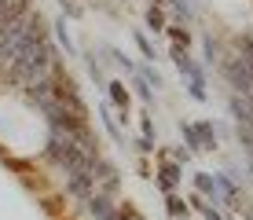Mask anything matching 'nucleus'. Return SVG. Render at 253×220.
<instances>
[{"label":"nucleus","mask_w":253,"mask_h":220,"mask_svg":"<svg viewBox=\"0 0 253 220\" xmlns=\"http://www.w3.org/2000/svg\"><path fill=\"white\" fill-rule=\"evenodd\" d=\"M51 70H55V48H51V41H48V30L37 26V30L22 41V48L0 66V77H4L7 85L26 88V85L37 81V77H48Z\"/></svg>","instance_id":"1"},{"label":"nucleus","mask_w":253,"mask_h":220,"mask_svg":"<svg viewBox=\"0 0 253 220\" xmlns=\"http://www.w3.org/2000/svg\"><path fill=\"white\" fill-rule=\"evenodd\" d=\"M44 158L55 165L59 173H66V176H70V173H81V169H92V162H95V158H88L70 136H63V132H55V129H51V136H48Z\"/></svg>","instance_id":"2"},{"label":"nucleus","mask_w":253,"mask_h":220,"mask_svg":"<svg viewBox=\"0 0 253 220\" xmlns=\"http://www.w3.org/2000/svg\"><path fill=\"white\" fill-rule=\"evenodd\" d=\"M220 63V74H224V81H228L239 95H250L253 99V66L250 63H242L239 55H228V59H216Z\"/></svg>","instance_id":"3"},{"label":"nucleus","mask_w":253,"mask_h":220,"mask_svg":"<svg viewBox=\"0 0 253 220\" xmlns=\"http://www.w3.org/2000/svg\"><path fill=\"white\" fill-rule=\"evenodd\" d=\"M95 191V180H92V169H81V173H70L66 176V195H74V198H88Z\"/></svg>","instance_id":"4"},{"label":"nucleus","mask_w":253,"mask_h":220,"mask_svg":"<svg viewBox=\"0 0 253 220\" xmlns=\"http://www.w3.org/2000/svg\"><path fill=\"white\" fill-rule=\"evenodd\" d=\"M84 206H88V213L95 220H114V213H118V206L110 202V195H103V191H92V195L84 198Z\"/></svg>","instance_id":"5"},{"label":"nucleus","mask_w":253,"mask_h":220,"mask_svg":"<svg viewBox=\"0 0 253 220\" xmlns=\"http://www.w3.org/2000/svg\"><path fill=\"white\" fill-rule=\"evenodd\" d=\"M172 63H176V70L187 77V81H206V74H202V66L195 63V59L187 55V48H176L172 44Z\"/></svg>","instance_id":"6"},{"label":"nucleus","mask_w":253,"mask_h":220,"mask_svg":"<svg viewBox=\"0 0 253 220\" xmlns=\"http://www.w3.org/2000/svg\"><path fill=\"white\" fill-rule=\"evenodd\" d=\"M228 110H231L235 125H253V99H250V95H239V92H231V99H228Z\"/></svg>","instance_id":"7"},{"label":"nucleus","mask_w":253,"mask_h":220,"mask_svg":"<svg viewBox=\"0 0 253 220\" xmlns=\"http://www.w3.org/2000/svg\"><path fill=\"white\" fill-rule=\"evenodd\" d=\"M180 176H184V165H180V162H169V158H165V162H162V169H158V183H162V191H165V195H169V191H176Z\"/></svg>","instance_id":"8"},{"label":"nucleus","mask_w":253,"mask_h":220,"mask_svg":"<svg viewBox=\"0 0 253 220\" xmlns=\"http://www.w3.org/2000/svg\"><path fill=\"white\" fill-rule=\"evenodd\" d=\"M103 88H107V99H110V107H118V110L128 118V88L121 85V81H107Z\"/></svg>","instance_id":"9"},{"label":"nucleus","mask_w":253,"mask_h":220,"mask_svg":"<svg viewBox=\"0 0 253 220\" xmlns=\"http://www.w3.org/2000/svg\"><path fill=\"white\" fill-rule=\"evenodd\" d=\"M195 191L202 198H209L216 206V202H220V195H216V176L213 173H195Z\"/></svg>","instance_id":"10"},{"label":"nucleus","mask_w":253,"mask_h":220,"mask_svg":"<svg viewBox=\"0 0 253 220\" xmlns=\"http://www.w3.org/2000/svg\"><path fill=\"white\" fill-rule=\"evenodd\" d=\"M195 129H198V139H202V151H213V147H216V129H213V121H195Z\"/></svg>","instance_id":"11"},{"label":"nucleus","mask_w":253,"mask_h":220,"mask_svg":"<svg viewBox=\"0 0 253 220\" xmlns=\"http://www.w3.org/2000/svg\"><path fill=\"white\" fill-rule=\"evenodd\" d=\"M165 209H169V217H172V220L187 217V202L180 198V195H172V191H169V195H165Z\"/></svg>","instance_id":"12"},{"label":"nucleus","mask_w":253,"mask_h":220,"mask_svg":"<svg viewBox=\"0 0 253 220\" xmlns=\"http://www.w3.org/2000/svg\"><path fill=\"white\" fill-rule=\"evenodd\" d=\"M235 48H239L235 55H239L242 63H250V66H253V33H242V37L235 41Z\"/></svg>","instance_id":"13"},{"label":"nucleus","mask_w":253,"mask_h":220,"mask_svg":"<svg viewBox=\"0 0 253 220\" xmlns=\"http://www.w3.org/2000/svg\"><path fill=\"white\" fill-rule=\"evenodd\" d=\"M187 202H191V206H195V209H198V213H202L206 220H224V217H220V213H216V209H213V206H209V202H206L202 195H198V191H195V195H191Z\"/></svg>","instance_id":"14"},{"label":"nucleus","mask_w":253,"mask_h":220,"mask_svg":"<svg viewBox=\"0 0 253 220\" xmlns=\"http://www.w3.org/2000/svg\"><path fill=\"white\" fill-rule=\"evenodd\" d=\"M180 132H184V139H187V147H191V151H202V139H198V129L191 125V121H180Z\"/></svg>","instance_id":"15"},{"label":"nucleus","mask_w":253,"mask_h":220,"mask_svg":"<svg viewBox=\"0 0 253 220\" xmlns=\"http://www.w3.org/2000/svg\"><path fill=\"white\" fill-rule=\"evenodd\" d=\"M103 125H107V132L114 136V143L125 147V136H121V129H118V118H110V107H103Z\"/></svg>","instance_id":"16"},{"label":"nucleus","mask_w":253,"mask_h":220,"mask_svg":"<svg viewBox=\"0 0 253 220\" xmlns=\"http://www.w3.org/2000/svg\"><path fill=\"white\" fill-rule=\"evenodd\" d=\"M165 33L172 37V44H176V48H187V44H191V33L184 30V26H165Z\"/></svg>","instance_id":"17"},{"label":"nucleus","mask_w":253,"mask_h":220,"mask_svg":"<svg viewBox=\"0 0 253 220\" xmlns=\"http://www.w3.org/2000/svg\"><path fill=\"white\" fill-rule=\"evenodd\" d=\"M147 26H151L154 33H162L165 26H169V22H165V15H162V7H147Z\"/></svg>","instance_id":"18"},{"label":"nucleus","mask_w":253,"mask_h":220,"mask_svg":"<svg viewBox=\"0 0 253 220\" xmlns=\"http://www.w3.org/2000/svg\"><path fill=\"white\" fill-rule=\"evenodd\" d=\"M114 220H143V217L136 213V206H132V202H125V206H118V213H114Z\"/></svg>","instance_id":"19"},{"label":"nucleus","mask_w":253,"mask_h":220,"mask_svg":"<svg viewBox=\"0 0 253 220\" xmlns=\"http://www.w3.org/2000/svg\"><path fill=\"white\" fill-rule=\"evenodd\" d=\"M55 33H59V41H63V48H66V55H74V41H70V33H66V22L59 19L55 22Z\"/></svg>","instance_id":"20"},{"label":"nucleus","mask_w":253,"mask_h":220,"mask_svg":"<svg viewBox=\"0 0 253 220\" xmlns=\"http://www.w3.org/2000/svg\"><path fill=\"white\" fill-rule=\"evenodd\" d=\"M165 4H169V7H172V11H176L184 22H191V7L184 4V0H165Z\"/></svg>","instance_id":"21"},{"label":"nucleus","mask_w":253,"mask_h":220,"mask_svg":"<svg viewBox=\"0 0 253 220\" xmlns=\"http://www.w3.org/2000/svg\"><path fill=\"white\" fill-rule=\"evenodd\" d=\"M136 95H139V99H143V103H151V99H154V92H151V85H147V81H143V77H139V81H136Z\"/></svg>","instance_id":"22"},{"label":"nucleus","mask_w":253,"mask_h":220,"mask_svg":"<svg viewBox=\"0 0 253 220\" xmlns=\"http://www.w3.org/2000/svg\"><path fill=\"white\" fill-rule=\"evenodd\" d=\"M136 44H139V51H143V59H158V55H154V48H151V41H147L143 33H136Z\"/></svg>","instance_id":"23"},{"label":"nucleus","mask_w":253,"mask_h":220,"mask_svg":"<svg viewBox=\"0 0 253 220\" xmlns=\"http://www.w3.org/2000/svg\"><path fill=\"white\" fill-rule=\"evenodd\" d=\"M191 99H198V103H206V81H191Z\"/></svg>","instance_id":"24"},{"label":"nucleus","mask_w":253,"mask_h":220,"mask_svg":"<svg viewBox=\"0 0 253 220\" xmlns=\"http://www.w3.org/2000/svg\"><path fill=\"white\" fill-rule=\"evenodd\" d=\"M139 77H143V81H147V85H154V88H158V85H162V77H158V70H151V66H143V70H139Z\"/></svg>","instance_id":"25"},{"label":"nucleus","mask_w":253,"mask_h":220,"mask_svg":"<svg viewBox=\"0 0 253 220\" xmlns=\"http://www.w3.org/2000/svg\"><path fill=\"white\" fill-rule=\"evenodd\" d=\"M202 48H206V63L213 66V63H216V44H213V37H206V41H202Z\"/></svg>","instance_id":"26"},{"label":"nucleus","mask_w":253,"mask_h":220,"mask_svg":"<svg viewBox=\"0 0 253 220\" xmlns=\"http://www.w3.org/2000/svg\"><path fill=\"white\" fill-rule=\"evenodd\" d=\"M136 147H139L143 154H151V151H154V139H151V136H139V139H136Z\"/></svg>","instance_id":"27"},{"label":"nucleus","mask_w":253,"mask_h":220,"mask_svg":"<svg viewBox=\"0 0 253 220\" xmlns=\"http://www.w3.org/2000/svg\"><path fill=\"white\" fill-rule=\"evenodd\" d=\"M139 129H143V136H154V121L151 118H143V125H139Z\"/></svg>","instance_id":"28"},{"label":"nucleus","mask_w":253,"mask_h":220,"mask_svg":"<svg viewBox=\"0 0 253 220\" xmlns=\"http://www.w3.org/2000/svg\"><path fill=\"white\" fill-rule=\"evenodd\" d=\"M250 173H253V154H250Z\"/></svg>","instance_id":"29"},{"label":"nucleus","mask_w":253,"mask_h":220,"mask_svg":"<svg viewBox=\"0 0 253 220\" xmlns=\"http://www.w3.org/2000/svg\"><path fill=\"white\" fill-rule=\"evenodd\" d=\"M246 220H253V217H246Z\"/></svg>","instance_id":"30"}]
</instances>
